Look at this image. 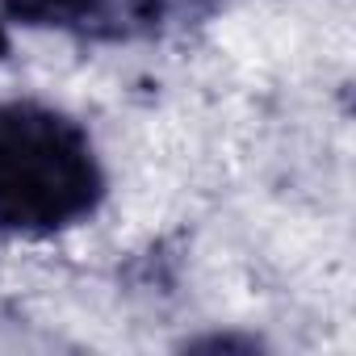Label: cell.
Instances as JSON below:
<instances>
[{
    "label": "cell",
    "mask_w": 356,
    "mask_h": 356,
    "mask_svg": "<svg viewBox=\"0 0 356 356\" xmlns=\"http://www.w3.org/2000/svg\"><path fill=\"white\" fill-rule=\"evenodd\" d=\"M105 193L92 138L47 105H0V231L55 235Z\"/></svg>",
    "instance_id": "obj_1"
},
{
    "label": "cell",
    "mask_w": 356,
    "mask_h": 356,
    "mask_svg": "<svg viewBox=\"0 0 356 356\" xmlns=\"http://www.w3.org/2000/svg\"><path fill=\"white\" fill-rule=\"evenodd\" d=\"M5 13L38 30L122 42L159 26L163 0H5Z\"/></svg>",
    "instance_id": "obj_2"
},
{
    "label": "cell",
    "mask_w": 356,
    "mask_h": 356,
    "mask_svg": "<svg viewBox=\"0 0 356 356\" xmlns=\"http://www.w3.org/2000/svg\"><path fill=\"white\" fill-rule=\"evenodd\" d=\"M5 51H9V34H5V26H0V59H5Z\"/></svg>",
    "instance_id": "obj_3"
}]
</instances>
